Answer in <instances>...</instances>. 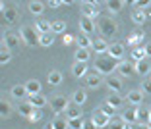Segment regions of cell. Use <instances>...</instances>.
Here are the masks:
<instances>
[{"instance_id": "6da1fadb", "label": "cell", "mask_w": 151, "mask_h": 129, "mask_svg": "<svg viewBox=\"0 0 151 129\" xmlns=\"http://www.w3.org/2000/svg\"><path fill=\"white\" fill-rule=\"evenodd\" d=\"M118 60H114V58H111L109 54H101V56H97L95 58V69H97V73L101 77H111L112 75V71L114 69H118Z\"/></svg>"}, {"instance_id": "7a4b0ae2", "label": "cell", "mask_w": 151, "mask_h": 129, "mask_svg": "<svg viewBox=\"0 0 151 129\" xmlns=\"http://www.w3.org/2000/svg\"><path fill=\"white\" fill-rule=\"evenodd\" d=\"M116 31H118V27H116L114 19L112 18H99V33H101L103 39H111V37L116 35Z\"/></svg>"}, {"instance_id": "3957f363", "label": "cell", "mask_w": 151, "mask_h": 129, "mask_svg": "<svg viewBox=\"0 0 151 129\" xmlns=\"http://www.w3.org/2000/svg\"><path fill=\"white\" fill-rule=\"evenodd\" d=\"M19 37H22V40L27 46H37L39 45V39H41L37 29L35 27H29V25H23L22 29H19Z\"/></svg>"}, {"instance_id": "277c9868", "label": "cell", "mask_w": 151, "mask_h": 129, "mask_svg": "<svg viewBox=\"0 0 151 129\" xmlns=\"http://www.w3.org/2000/svg\"><path fill=\"white\" fill-rule=\"evenodd\" d=\"M49 106L54 114H62V112L68 110L70 102H68V98L64 94H56V96H52V100H49Z\"/></svg>"}, {"instance_id": "5b68a950", "label": "cell", "mask_w": 151, "mask_h": 129, "mask_svg": "<svg viewBox=\"0 0 151 129\" xmlns=\"http://www.w3.org/2000/svg\"><path fill=\"white\" fill-rule=\"evenodd\" d=\"M99 2L97 0H91V2H81V16L83 18H89V19H93V18H97L99 16Z\"/></svg>"}, {"instance_id": "8992f818", "label": "cell", "mask_w": 151, "mask_h": 129, "mask_svg": "<svg viewBox=\"0 0 151 129\" xmlns=\"http://www.w3.org/2000/svg\"><path fill=\"white\" fill-rule=\"evenodd\" d=\"M91 120L95 121V125H97L99 129H103V127H109V123H111L112 118H109L107 114L101 112V108H97V110H93V114H91Z\"/></svg>"}, {"instance_id": "52a82bcc", "label": "cell", "mask_w": 151, "mask_h": 129, "mask_svg": "<svg viewBox=\"0 0 151 129\" xmlns=\"http://www.w3.org/2000/svg\"><path fill=\"white\" fill-rule=\"evenodd\" d=\"M122 120H124V123H132V125H136L138 123V108H134V106H130V108H126L124 112H122Z\"/></svg>"}, {"instance_id": "ba28073f", "label": "cell", "mask_w": 151, "mask_h": 129, "mask_svg": "<svg viewBox=\"0 0 151 129\" xmlns=\"http://www.w3.org/2000/svg\"><path fill=\"white\" fill-rule=\"evenodd\" d=\"M109 56L114 60H118V62H122V56H124V45H120V43H112L111 46H109Z\"/></svg>"}, {"instance_id": "9c48e42d", "label": "cell", "mask_w": 151, "mask_h": 129, "mask_svg": "<svg viewBox=\"0 0 151 129\" xmlns=\"http://www.w3.org/2000/svg\"><path fill=\"white\" fill-rule=\"evenodd\" d=\"M76 43H78V48H85L89 50L91 48V43H93V39H91V35H87V33H78L76 35Z\"/></svg>"}, {"instance_id": "30bf717a", "label": "cell", "mask_w": 151, "mask_h": 129, "mask_svg": "<svg viewBox=\"0 0 151 129\" xmlns=\"http://www.w3.org/2000/svg\"><path fill=\"white\" fill-rule=\"evenodd\" d=\"M109 43L105 39H93V43H91V48L95 50V54H99V56H101V54H107L109 52Z\"/></svg>"}, {"instance_id": "8fae6325", "label": "cell", "mask_w": 151, "mask_h": 129, "mask_svg": "<svg viewBox=\"0 0 151 129\" xmlns=\"http://www.w3.org/2000/svg\"><path fill=\"white\" fill-rule=\"evenodd\" d=\"M116 71H118L120 77H130L136 69H134V64H132V62H128V60H122V62L118 64V69H116Z\"/></svg>"}, {"instance_id": "7c38bea8", "label": "cell", "mask_w": 151, "mask_h": 129, "mask_svg": "<svg viewBox=\"0 0 151 129\" xmlns=\"http://www.w3.org/2000/svg\"><path fill=\"white\" fill-rule=\"evenodd\" d=\"M105 83H107V87L111 89V93H120V89H122V79H120V75H111L105 79Z\"/></svg>"}, {"instance_id": "4fadbf2b", "label": "cell", "mask_w": 151, "mask_h": 129, "mask_svg": "<svg viewBox=\"0 0 151 129\" xmlns=\"http://www.w3.org/2000/svg\"><path fill=\"white\" fill-rule=\"evenodd\" d=\"M134 69H136V73H138V75L145 77L147 73H151V62L147 58L142 60V62H136V64H134Z\"/></svg>"}, {"instance_id": "5bb4252c", "label": "cell", "mask_w": 151, "mask_h": 129, "mask_svg": "<svg viewBox=\"0 0 151 129\" xmlns=\"http://www.w3.org/2000/svg\"><path fill=\"white\" fill-rule=\"evenodd\" d=\"M87 64L85 62H74V66H72V73H74V77H87Z\"/></svg>"}, {"instance_id": "9a60e30c", "label": "cell", "mask_w": 151, "mask_h": 129, "mask_svg": "<svg viewBox=\"0 0 151 129\" xmlns=\"http://www.w3.org/2000/svg\"><path fill=\"white\" fill-rule=\"evenodd\" d=\"M126 100L130 102V106H138V104H142V100H143L142 89H139V91H128V94H126Z\"/></svg>"}, {"instance_id": "2e32d148", "label": "cell", "mask_w": 151, "mask_h": 129, "mask_svg": "<svg viewBox=\"0 0 151 129\" xmlns=\"http://www.w3.org/2000/svg\"><path fill=\"white\" fill-rule=\"evenodd\" d=\"M80 29H81V33H87V35H91V33L97 29V25L93 23V19L83 18V16H81V19H80Z\"/></svg>"}, {"instance_id": "e0dca14e", "label": "cell", "mask_w": 151, "mask_h": 129, "mask_svg": "<svg viewBox=\"0 0 151 129\" xmlns=\"http://www.w3.org/2000/svg\"><path fill=\"white\" fill-rule=\"evenodd\" d=\"M35 29L39 35H45V33H52V21H49V19H39V21L35 23Z\"/></svg>"}, {"instance_id": "ac0fdd59", "label": "cell", "mask_w": 151, "mask_h": 129, "mask_svg": "<svg viewBox=\"0 0 151 129\" xmlns=\"http://www.w3.org/2000/svg\"><path fill=\"white\" fill-rule=\"evenodd\" d=\"M85 85H87L89 89H99L103 85V77L99 73H91V75L85 77Z\"/></svg>"}, {"instance_id": "d6986e66", "label": "cell", "mask_w": 151, "mask_h": 129, "mask_svg": "<svg viewBox=\"0 0 151 129\" xmlns=\"http://www.w3.org/2000/svg\"><path fill=\"white\" fill-rule=\"evenodd\" d=\"M19 43H22V40H19V37H18V35H14V33H8V35H4V43H2V45H6L10 50H16V48L19 46Z\"/></svg>"}, {"instance_id": "ffe728a7", "label": "cell", "mask_w": 151, "mask_h": 129, "mask_svg": "<svg viewBox=\"0 0 151 129\" xmlns=\"http://www.w3.org/2000/svg\"><path fill=\"white\" fill-rule=\"evenodd\" d=\"M27 102L31 104L33 108H43V106H47V104H49V98L47 96H43V94H35V96H29V100H27Z\"/></svg>"}, {"instance_id": "44dd1931", "label": "cell", "mask_w": 151, "mask_h": 129, "mask_svg": "<svg viewBox=\"0 0 151 129\" xmlns=\"http://www.w3.org/2000/svg\"><path fill=\"white\" fill-rule=\"evenodd\" d=\"M25 89H27V94L29 96H35V94H41V83L37 79H29L25 83Z\"/></svg>"}, {"instance_id": "7402d4cb", "label": "cell", "mask_w": 151, "mask_h": 129, "mask_svg": "<svg viewBox=\"0 0 151 129\" xmlns=\"http://www.w3.org/2000/svg\"><path fill=\"white\" fill-rule=\"evenodd\" d=\"M85 100H87V93H85L83 89H78L74 94H72V102H74L76 106H80V108H81V106L85 104Z\"/></svg>"}, {"instance_id": "603a6c76", "label": "cell", "mask_w": 151, "mask_h": 129, "mask_svg": "<svg viewBox=\"0 0 151 129\" xmlns=\"http://www.w3.org/2000/svg\"><path fill=\"white\" fill-rule=\"evenodd\" d=\"M10 94H12L14 98H18V100H23L25 96H29V94H27L25 85H14L12 91H10Z\"/></svg>"}, {"instance_id": "cb8c5ba5", "label": "cell", "mask_w": 151, "mask_h": 129, "mask_svg": "<svg viewBox=\"0 0 151 129\" xmlns=\"http://www.w3.org/2000/svg\"><path fill=\"white\" fill-rule=\"evenodd\" d=\"M33 112H35V108H33L31 104L27 102V100H25V102H19V106H18V114H19V116H23V118H31Z\"/></svg>"}, {"instance_id": "d4e9b609", "label": "cell", "mask_w": 151, "mask_h": 129, "mask_svg": "<svg viewBox=\"0 0 151 129\" xmlns=\"http://www.w3.org/2000/svg\"><path fill=\"white\" fill-rule=\"evenodd\" d=\"M50 125H52V129H70L66 116H56L52 121H50Z\"/></svg>"}, {"instance_id": "484cf974", "label": "cell", "mask_w": 151, "mask_h": 129, "mask_svg": "<svg viewBox=\"0 0 151 129\" xmlns=\"http://www.w3.org/2000/svg\"><path fill=\"white\" fill-rule=\"evenodd\" d=\"M124 100H126V98H122L118 93H111V96L107 98V102L111 104V106L114 108V110H118V108L122 106V104H124Z\"/></svg>"}, {"instance_id": "4316f807", "label": "cell", "mask_w": 151, "mask_h": 129, "mask_svg": "<svg viewBox=\"0 0 151 129\" xmlns=\"http://www.w3.org/2000/svg\"><path fill=\"white\" fill-rule=\"evenodd\" d=\"M2 13H4V21L8 23V25H10V23H14L16 19H18V10L12 8V6H8V8H6Z\"/></svg>"}, {"instance_id": "83f0119b", "label": "cell", "mask_w": 151, "mask_h": 129, "mask_svg": "<svg viewBox=\"0 0 151 129\" xmlns=\"http://www.w3.org/2000/svg\"><path fill=\"white\" fill-rule=\"evenodd\" d=\"M64 114H66V118H68V120L83 118V116H81V112H80V106H76V104H70V106H68V110L64 112Z\"/></svg>"}, {"instance_id": "f1b7e54d", "label": "cell", "mask_w": 151, "mask_h": 129, "mask_svg": "<svg viewBox=\"0 0 151 129\" xmlns=\"http://www.w3.org/2000/svg\"><path fill=\"white\" fill-rule=\"evenodd\" d=\"M47 79H49V85L56 87V85H60V83H62V73H60L58 69H52V71L49 73V77H47Z\"/></svg>"}, {"instance_id": "f546056e", "label": "cell", "mask_w": 151, "mask_h": 129, "mask_svg": "<svg viewBox=\"0 0 151 129\" xmlns=\"http://www.w3.org/2000/svg\"><path fill=\"white\" fill-rule=\"evenodd\" d=\"M10 60H12V50L6 45H2V50H0V64L6 66V64H10Z\"/></svg>"}, {"instance_id": "4dcf8cb0", "label": "cell", "mask_w": 151, "mask_h": 129, "mask_svg": "<svg viewBox=\"0 0 151 129\" xmlns=\"http://www.w3.org/2000/svg\"><path fill=\"white\" fill-rule=\"evenodd\" d=\"M27 8H29V12H31L33 16H41V13L45 12V4H43V2H35V0H33V2H29V6H27Z\"/></svg>"}, {"instance_id": "1f68e13d", "label": "cell", "mask_w": 151, "mask_h": 129, "mask_svg": "<svg viewBox=\"0 0 151 129\" xmlns=\"http://www.w3.org/2000/svg\"><path fill=\"white\" fill-rule=\"evenodd\" d=\"M149 118H151V110L138 108V123H149Z\"/></svg>"}, {"instance_id": "d6a6232c", "label": "cell", "mask_w": 151, "mask_h": 129, "mask_svg": "<svg viewBox=\"0 0 151 129\" xmlns=\"http://www.w3.org/2000/svg\"><path fill=\"white\" fill-rule=\"evenodd\" d=\"M124 0H107V8L111 10V12H120V10L124 8Z\"/></svg>"}, {"instance_id": "836d02e7", "label": "cell", "mask_w": 151, "mask_h": 129, "mask_svg": "<svg viewBox=\"0 0 151 129\" xmlns=\"http://www.w3.org/2000/svg\"><path fill=\"white\" fill-rule=\"evenodd\" d=\"M130 56H132V60H134V62H142V60H145V58H147V56H145V48H142V46L134 48Z\"/></svg>"}, {"instance_id": "e575fe53", "label": "cell", "mask_w": 151, "mask_h": 129, "mask_svg": "<svg viewBox=\"0 0 151 129\" xmlns=\"http://www.w3.org/2000/svg\"><path fill=\"white\" fill-rule=\"evenodd\" d=\"M132 21L136 23V25L145 23V12H142V10H134L132 12Z\"/></svg>"}, {"instance_id": "d590c367", "label": "cell", "mask_w": 151, "mask_h": 129, "mask_svg": "<svg viewBox=\"0 0 151 129\" xmlns=\"http://www.w3.org/2000/svg\"><path fill=\"white\" fill-rule=\"evenodd\" d=\"M0 116L4 118V120H8V118L12 116V106H10V102H6V100L0 102Z\"/></svg>"}, {"instance_id": "8d00e7d4", "label": "cell", "mask_w": 151, "mask_h": 129, "mask_svg": "<svg viewBox=\"0 0 151 129\" xmlns=\"http://www.w3.org/2000/svg\"><path fill=\"white\" fill-rule=\"evenodd\" d=\"M52 33L66 35V23H64L62 19H56V21H52Z\"/></svg>"}, {"instance_id": "74e56055", "label": "cell", "mask_w": 151, "mask_h": 129, "mask_svg": "<svg viewBox=\"0 0 151 129\" xmlns=\"http://www.w3.org/2000/svg\"><path fill=\"white\" fill-rule=\"evenodd\" d=\"M87 60H89V50H85V48L76 50V62H85L87 64Z\"/></svg>"}, {"instance_id": "f35d334b", "label": "cell", "mask_w": 151, "mask_h": 129, "mask_svg": "<svg viewBox=\"0 0 151 129\" xmlns=\"http://www.w3.org/2000/svg\"><path fill=\"white\" fill-rule=\"evenodd\" d=\"M52 35H54V33H45V35H41L39 45H41V46H52V43H54Z\"/></svg>"}, {"instance_id": "ab89813d", "label": "cell", "mask_w": 151, "mask_h": 129, "mask_svg": "<svg viewBox=\"0 0 151 129\" xmlns=\"http://www.w3.org/2000/svg\"><path fill=\"white\" fill-rule=\"evenodd\" d=\"M143 37H145V35H143V31H139V29H138L136 33H132V35L128 37V45H138Z\"/></svg>"}, {"instance_id": "60d3db41", "label": "cell", "mask_w": 151, "mask_h": 129, "mask_svg": "<svg viewBox=\"0 0 151 129\" xmlns=\"http://www.w3.org/2000/svg\"><path fill=\"white\" fill-rule=\"evenodd\" d=\"M83 118H76V120H68V125L70 129H83Z\"/></svg>"}, {"instance_id": "b9f144b4", "label": "cell", "mask_w": 151, "mask_h": 129, "mask_svg": "<svg viewBox=\"0 0 151 129\" xmlns=\"http://www.w3.org/2000/svg\"><path fill=\"white\" fill-rule=\"evenodd\" d=\"M132 6L136 10H142V12H143V8H149V6H151V0H134Z\"/></svg>"}, {"instance_id": "7bdbcfd3", "label": "cell", "mask_w": 151, "mask_h": 129, "mask_svg": "<svg viewBox=\"0 0 151 129\" xmlns=\"http://www.w3.org/2000/svg\"><path fill=\"white\" fill-rule=\"evenodd\" d=\"M99 108H101V112H103V114H107L109 118H112V116H114V112H116V110H114V108H112L109 102H103Z\"/></svg>"}, {"instance_id": "ee69618b", "label": "cell", "mask_w": 151, "mask_h": 129, "mask_svg": "<svg viewBox=\"0 0 151 129\" xmlns=\"http://www.w3.org/2000/svg\"><path fill=\"white\" fill-rule=\"evenodd\" d=\"M124 120H122V118H118V120H114V118H112L111 120V123H109V127L111 129H124Z\"/></svg>"}, {"instance_id": "f6af8a7d", "label": "cell", "mask_w": 151, "mask_h": 129, "mask_svg": "<svg viewBox=\"0 0 151 129\" xmlns=\"http://www.w3.org/2000/svg\"><path fill=\"white\" fill-rule=\"evenodd\" d=\"M43 120V112L39 110V108H35V112L31 114V118H29V121H41Z\"/></svg>"}, {"instance_id": "bcb514c9", "label": "cell", "mask_w": 151, "mask_h": 129, "mask_svg": "<svg viewBox=\"0 0 151 129\" xmlns=\"http://www.w3.org/2000/svg\"><path fill=\"white\" fill-rule=\"evenodd\" d=\"M83 129H99V127L95 125V121L89 118V120H85V121H83Z\"/></svg>"}, {"instance_id": "7dc6e473", "label": "cell", "mask_w": 151, "mask_h": 129, "mask_svg": "<svg viewBox=\"0 0 151 129\" xmlns=\"http://www.w3.org/2000/svg\"><path fill=\"white\" fill-rule=\"evenodd\" d=\"M62 40H64V45L68 46V45H72V43L76 40V37H74V35H70V33H66V35L62 37Z\"/></svg>"}, {"instance_id": "c3c4849f", "label": "cell", "mask_w": 151, "mask_h": 129, "mask_svg": "<svg viewBox=\"0 0 151 129\" xmlns=\"http://www.w3.org/2000/svg\"><path fill=\"white\" fill-rule=\"evenodd\" d=\"M142 93H145V94H151V81H145V83L142 85Z\"/></svg>"}, {"instance_id": "681fc988", "label": "cell", "mask_w": 151, "mask_h": 129, "mask_svg": "<svg viewBox=\"0 0 151 129\" xmlns=\"http://www.w3.org/2000/svg\"><path fill=\"white\" fill-rule=\"evenodd\" d=\"M134 129H151V125L149 123H136Z\"/></svg>"}, {"instance_id": "f907efd6", "label": "cell", "mask_w": 151, "mask_h": 129, "mask_svg": "<svg viewBox=\"0 0 151 129\" xmlns=\"http://www.w3.org/2000/svg\"><path fill=\"white\" fill-rule=\"evenodd\" d=\"M143 48H145V56H147V58H151V43H149V45H145Z\"/></svg>"}, {"instance_id": "816d5d0a", "label": "cell", "mask_w": 151, "mask_h": 129, "mask_svg": "<svg viewBox=\"0 0 151 129\" xmlns=\"http://www.w3.org/2000/svg\"><path fill=\"white\" fill-rule=\"evenodd\" d=\"M45 129H52V125H50V123H47V127H45Z\"/></svg>"}, {"instance_id": "f5cc1de1", "label": "cell", "mask_w": 151, "mask_h": 129, "mask_svg": "<svg viewBox=\"0 0 151 129\" xmlns=\"http://www.w3.org/2000/svg\"><path fill=\"white\" fill-rule=\"evenodd\" d=\"M149 125H151V118H149Z\"/></svg>"}]
</instances>
